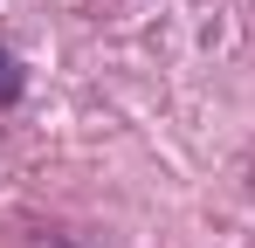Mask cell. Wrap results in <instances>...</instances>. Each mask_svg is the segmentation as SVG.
<instances>
[{
	"label": "cell",
	"instance_id": "obj_1",
	"mask_svg": "<svg viewBox=\"0 0 255 248\" xmlns=\"http://www.w3.org/2000/svg\"><path fill=\"white\" fill-rule=\"evenodd\" d=\"M21 90H28V76H21L14 48H0V111H14V104H21Z\"/></svg>",
	"mask_w": 255,
	"mask_h": 248
}]
</instances>
